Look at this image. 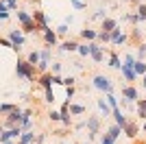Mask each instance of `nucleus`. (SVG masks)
Returning <instances> with one entry per match:
<instances>
[{
  "label": "nucleus",
  "mask_w": 146,
  "mask_h": 144,
  "mask_svg": "<svg viewBox=\"0 0 146 144\" xmlns=\"http://www.w3.org/2000/svg\"><path fill=\"white\" fill-rule=\"evenodd\" d=\"M15 74H18V79L29 81V83L37 81V70H35V66H31L24 57H18V61H15Z\"/></svg>",
  "instance_id": "nucleus-1"
},
{
  "label": "nucleus",
  "mask_w": 146,
  "mask_h": 144,
  "mask_svg": "<svg viewBox=\"0 0 146 144\" xmlns=\"http://www.w3.org/2000/svg\"><path fill=\"white\" fill-rule=\"evenodd\" d=\"M85 127H87V142H94V140L98 138V133H100L103 118H100V116H87Z\"/></svg>",
  "instance_id": "nucleus-2"
},
{
  "label": "nucleus",
  "mask_w": 146,
  "mask_h": 144,
  "mask_svg": "<svg viewBox=\"0 0 146 144\" xmlns=\"http://www.w3.org/2000/svg\"><path fill=\"white\" fill-rule=\"evenodd\" d=\"M92 87L98 90V92H103V94H111V92H113L111 79L105 77V74H94V77H92Z\"/></svg>",
  "instance_id": "nucleus-3"
},
{
  "label": "nucleus",
  "mask_w": 146,
  "mask_h": 144,
  "mask_svg": "<svg viewBox=\"0 0 146 144\" xmlns=\"http://www.w3.org/2000/svg\"><path fill=\"white\" fill-rule=\"evenodd\" d=\"M31 15H33V22L37 24V33H44L46 29H50V18L44 13V9L35 7V9L31 11Z\"/></svg>",
  "instance_id": "nucleus-4"
},
{
  "label": "nucleus",
  "mask_w": 146,
  "mask_h": 144,
  "mask_svg": "<svg viewBox=\"0 0 146 144\" xmlns=\"http://www.w3.org/2000/svg\"><path fill=\"white\" fill-rule=\"evenodd\" d=\"M22 111H24V109L20 107H15L11 111V114H7L5 116V122H2V129H11V127H20V120H22Z\"/></svg>",
  "instance_id": "nucleus-5"
},
{
  "label": "nucleus",
  "mask_w": 146,
  "mask_h": 144,
  "mask_svg": "<svg viewBox=\"0 0 146 144\" xmlns=\"http://www.w3.org/2000/svg\"><path fill=\"white\" fill-rule=\"evenodd\" d=\"M9 39H11L15 53H20V50L24 48V44H26V37H24V33H22V29H13L11 33H9Z\"/></svg>",
  "instance_id": "nucleus-6"
},
{
  "label": "nucleus",
  "mask_w": 146,
  "mask_h": 144,
  "mask_svg": "<svg viewBox=\"0 0 146 144\" xmlns=\"http://www.w3.org/2000/svg\"><path fill=\"white\" fill-rule=\"evenodd\" d=\"M90 57L94 63H103L105 61V46H100L98 42H90Z\"/></svg>",
  "instance_id": "nucleus-7"
},
{
  "label": "nucleus",
  "mask_w": 146,
  "mask_h": 144,
  "mask_svg": "<svg viewBox=\"0 0 146 144\" xmlns=\"http://www.w3.org/2000/svg\"><path fill=\"white\" fill-rule=\"evenodd\" d=\"M111 35V42H109V46H122V44H127V33L120 29V24H118L116 29L109 33Z\"/></svg>",
  "instance_id": "nucleus-8"
},
{
  "label": "nucleus",
  "mask_w": 146,
  "mask_h": 144,
  "mask_svg": "<svg viewBox=\"0 0 146 144\" xmlns=\"http://www.w3.org/2000/svg\"><path fill=\"white\" fill-rule=\"evenodd\" d=\"M122 98H124L127 103H137L140 92H137L135 85H122Z\"/></svg>",
  "instance_id": "nucleus-9"
},
{
  "label": "nucleus",
  "mask_w": 146,
  "mask_h": 144,
  "mask_svg": "<svg viewBox=\"0 0 146 144\" xmlns=\"http://www.w3.org/2000/svg\"><path fill=\"white\" fill-rule=\"evenodd\" d=\"M122 133H124L127 138L135 140V138H137V133H140V122H137V120H129L127 125L122 127Z\"/></svg>",
  "instance_id": "nucleus-10"
},
{
  "label": "nucleus",
  "mask_w": 146,
  "mask_h": 144,
  "mask_svg": "<svg viewBox=\"0 0 146 144\" xmlns=\"http://www.w3.org/2000/svg\"><path fill=\"white\" fill-rule=\"evenodd\" d=\"M42 39L44 44H46V48H52V46H59V37H57V33L52 29H46L42 33Z\"/></svg>",
  "instance_id": "nucleus-11"
},
{
  "label": "nucleus",
  "mask_w": 146,
  "mask_h": 144,
  "mask_svg": "<svg viewBox=\"0 0 146 144\" xmlns=\"http://www.w3.org/2000/svg\"><path fill=\"white\" fill-rule=\"evenodd\" d=\"M81 39L83 42H96L98 39V29H92V26H85V29H81Z\"/></svg>",
  "instance_id": "nucleus-12"
},
{
  "label": "nucleus",
  "mask_w": 146,
  "mask_h": 144,
  "mask_svg": "<svg viewBox=\"0 0 146 144\" xmlns=\"http://www.w3.org/2000/svg\"><path fill=\"white\" fill-rule=\"evenodd\" d=\"M33 109H24L22 111V120H20V129L22 131H31V127H33Z\"/></svg>",
  "instance_id": "nucleus-13"
},
{
  "label": "nucleus",
  "mask_w": 146,
  "mask_h": 144,
  "mask_svg": "<svg viewBox=\"0 0 146 144\" xmlns=\"http://www.w3.org/2000/svg\"><path fill=\"white\" fill-rule=\"evenodd\" d=\"M111 118H113V122H116V125L120 127V129H122V127H124V125L129 122L127 114H124V109H120V107H116L113 111H111Z\"/></svg>",
  "instance_id": "nucleus-14"
},
{
  "label": "nucleus",
  "mask_w": 146,
  "mask_h": 144,
  "mask_svg": "<svg viewBox=\"0 0 146 144\" xmlns=\"http://www.w3.org/2000/svg\"><path fill=\"white\" fill-rule=\"evenodd\" d=\"M120 72H122V77H124V81H129V85H131L135 79H137V74H135L133 66H124V63H122V66H120Z\"/></svg>",
  "instance_id": "nucleus-15"
},
{
  "label": "nucleus",
  "mask_w": 146,
  "mask_h": 144,
  "mask_svg": "<svg viewBox=\"0 0 146 144\" xmlns=\"http://www.w3.org/2000/svg\"><path fill=\"white\" fill-rule=\"evenodd\" d=\"M76 48H79V42H76V39H66V42L59 44L61 53H76Z\"/></svg>",
  "instance_id": "nucleus-16"
},
{
  "label": "nucleus",
  "mask_w": 146,
  "mask_h": 144,
  "mask_svg": "<svg viewBox=\"0 0 146 144\" xmlns=\"http://www.w3.org/2000/svg\"><path fill=\"white\" fill-rule=\"evenodd\" d=\"M96 105H98V111H100V116H105V118H111V107L107 105V101H105V96L96 98Z\"/></svg>",
  "instance_id": "nucleus-17"
},
{
  "label": "nucleus",
  "mask_w": 146,
  "mask_h": 144,
  "mask_svg": "<svg viewBox=\"0 0 146 144\" xmlns=\"http://www.w3.org/2000/svg\"><path fill=\"white\" fill-rule=\"evenodd\" d=\"M107 66H109V68H113V70H120L122 59H120V55H118L116 50H111V53H109V57H107Z\"/></svg>",
  "instance_id": "nucleus-18"
},
{
  "label": "nucleus",
  "mask_w": 146,
  "mask_h": 144,
  "mask_svg": "<svg viewBox=\"0 0 146 144\" xmlns=\"http://www.w3.org/2000/svg\"><path fill=\"white\" fill-rule=\"evenodd\" d=\"M35 83H39L44 87V90H48V87H52V74L50 72H44V74H37V81Z\"/></svg>",
  "instance_id": "nucleus-19"
},
{
  "label": "nucleus",
  "mask_w": 146,
  "mask_h": 144,
  "mask_svg": "<svg viewBox=\"0 0 146 144\" xmlns=\"http://www.w3.org/2000/svg\"><path fill=\"white\" fill-rule=\"evenodd\" d=\"M118 26V20L116 18H105L103 22H100V29L98 31H105V33H111V31Z\"/></svg>",
  "instance_id": "nucleus-20"
},
{
  "label": "nucleus",
  "mask_w": 146,
  "mask_h": 144,
  "mask_svg": "<svg viewBox=\"0 0 146 144\" xmlns=\"http://www.w3.org/2000/svg\"><path fill=\"white\" fill-rule=\"evenodd\" d=\"M15 15H18V22L24 26V24H29V22H33V15H31L29 11H24V9H18L15 11Z\"/></svg>",
  "instance_id": "nucleus-21"
},
{
  "label": "nucleus",
  "mask_w": 146,
  "mask_h": 144,
  "mask_svg": "<svg viewBox=\"0 0 146 144\" xmlns=\"http://www.w3.org/2000/svg\"><path fill=\"white\" fill-rule=\"evenodd\" d=\"M35 131H22V135H20V142L24 144H35Z\"/></svg>",
  "instance_id": "nucleus-22"
},
{
  "label": "nucleus",
  "mask_w": 146,
  "mask_h": 144,
  "mask_svg": "<svg viewBox=\"0 0 146 144\" xmlns=\"http://www.w3.org/2000/svg\"><path fill=\"white\" fill-rule=\"evenodd\" d=\"M105 133H109L111 138H113V140L118 142V138H120V133H122V129L116 125V122H113V125H109V127H107V131H105Z\"/></svg>",
  "instance_id": "nucleus-23"
},
{
  "label": "nucleus",
  "mask_w": 146,
  "mask_h": 144,
  "mask_svg": "<svg viewBox=\"0 0 146 144\" xmlns=\"http://www.w3.org/2000/svg\"><path fill=\"white\" fill-rule=\"evenodd\" d=\"M135 15H137V22H146V2H140V5H137Z\"/></svg>",
  "instance_id": "nucleus-24"
},
{
  "label": "nucleus",
  "mask_w": 146,
  "mask_h": 144,
  "mask_svg": "<svg viewBox=\"0 0 146 144\" xmlns=\"http://www.w3.org/2000/svg\"><path fill=\"white\" fill-rule=\"evenodd\" d=\"M81 114H85V105L70 103V116H81Z\"/></svg>",
  "instance_id": "nucleus-25"
},
{
  "label": "nucleus",
  "mask_w": 146,
  "mask_h": 144,
  "mask_svg": "<svg viewBox=\"0 0 146 144\" xmlns=\"http://www.w3.org/2000/svg\"><path fill=\"white\" fill-rule=\"evenodd\" d=\"M103 96H105V101H107V105L111 107V111H113L116 107H120V101L113 96V92H111V94H103Z\"/></svg>",
  "instance_id": "nucleus-26"
},
{
  "label": "nucleus",
  "mask_w": 146,
  "mask_h": 144,
  "mask_svg": "<svg viewBox=\"0 0 146 144\" xmlns=\"http://www.w3.org/2000/svg\"><path fill=\"white\" fill-rule=\"evenodd\" d=\"M133 70H135V74H137V77H144V74H146V61H137V59H135Z\"/></svg>",
  "instance_id": "nucleus-27"
},
{
  "label": "nucleus",
  "mask_w": 146,
  "mask_h": 144,
  "mask_svg": "<svg viewBox=\"0 0 146 144\" xmlns=\"http://www.w3.org/2000/svg\"><path fill=\"white\" fill-rule=\"evenodd\" d=\"M18 107L15 103H0V116H7V114H11L13 109Z\"/></svg>",
  "instance_id": "nucleus-28"
},
{
  "label": "nucleus",
  "mask_w": 146,
  "mask_h": 144,
  "mask_svg": "<svg viewBox=\"0 0 146 144\" xmlns=\"http://www.w3.org/2000/svg\"><path fill=\"white\" fill-rule=\"evenodd\" d=\"M135 59L137 61H146V44H137V50H135Z\"/></svg>",
  "instance_id": "nucleus-29"
},
{
  "label": "nucleus",
  "mask_w": 146,
  "mask_h": 144,
  "mask_svg": "<svg viewBox=\"0 0 146 144\" xmlns=\"http://www.w3.org/2000/svg\"><path fill=\"white\" fill-rule=\"evenodd\" d=\"M24 59H26V61H29L31 66H37V63H39V50H31V53H29V55H26Z\"/></svg>",
  "instance_id": "nucleus-30"
},
{
  "label": "nucleus",
  "mask_w": 146,
  "mask_h": 144,
  "mask_svg": "<svg viewBox=\"0 0 146 144\" xmlns=\"http://www.w3.org/2000/svg\"><path fill=\"white\" fill-rule=\"evenodd\" d=\"M76 53L81 57H90V44L87 42H79V48H76Z\"/></svg>",
  "instance_id": "nucleus-31"
},
{
  "label": "nucleus",
  "mask_w": 146,
  "mask_h": 144,
  "mask_svg": "<svg viewBox=\"0 0 146 144\" xmlns=\"http://www.w3.org/2000/svg\"><path fill=\"white\" fill-rule=\"evenodd\" d=\"M100 46H105V44H109L111 42V35L109 33H105V31H98V39H96Z\"/></svg>",
  "instance_id": "nucleus-32"
},
{
  "label": "nucleus",
  "mask_w": 146,
  "mask_h": 144,
  "mask_svg": "<svg viewBox=\"0 0 146 144\" xmlns=\"http://www.w3.org/2000/svg\"><path fill=\"white\" fill-rule=\"evenodd\" d=\"M68 31H70V26L61 22L59 26H57V29H55V33H57V37H63V35H68Z\"/></svg>",
  "instance_id": "nucleus-33"
},
{
  "label": "nucleus",
  "mask_w": 146,
  "mask_h": 144,
  "mask_svg": "<svg viewBox=\"0 0 146 144\" xmlns=\"http://www.w3.org/2000/svg\"><path fill=\"white\" fill-rule=\"evenodd\" d=\"M92 18H94V20H100V22H103V20L107 18V9H105V7H100V9H96V13H94Z\"/></svg>",
  "instance_id": "nucleus-34"
},
{
  "label": "nucleus",
  "mask_w": 146,
  "mask_h": 144,
  "mask_svg": "<svg viewBox=\"0 0 146 144\" xmlns=\"http://www.w3.org/2000/svg\"><path fill=\"white\" fill-rule=\"evenodd\" d=\"M44 101L46 103H55V92H52V87L44 90Z\"/></svg>",
  "instance_id": "nucleus-35"
},
{
  "label": "nucleus",
  "mask_w": 146,
  "mask_h": 144,
  "mask_svg": "<svg viewBox=\"0 0 146 144\" xmlns=\"http://www.w3.org/2000/svg\"><path fill=\"white\" fill-rule=\"evenodd\" d=\"M122 63H124V66H133V63H135V55L127 53V55H124V59H122Z\"/></svg>",
  "instance_id": "nucleus-36"
},
{
  "label": "nucleus",
  "mask_w": 146,
  "mask_h": 144,
  "mask_svg": "<svg viewBox=\"0 0 146 144\" xmlns=\"http://www.w3.org/2000/svg\"><path fill=\"white\" fill-rule=\"evenodd\" d=\"M61 66H63V63L52 61V63H50V74H59V72H61Z\"/></svg>",
  "instance_id": "nucleus-37"
},
{
  "label": "nucleus",
  "mask_w": 146,
  "mask_h": 144,
  "mask_svg": "<svg viewBox=\"0 0 146 144\" xmlns=\"http://www.w3.org/2000/svg\"><path fill=\"white\" fill-rule=\"evenodd\" d=\"M74 83H76V77H66L61 81V85H66V87H74Z\"/></svg>",
  "instance_id": "nucleus-38"
},
{
  "label": "nucleus",
  "mask_w": 146,
  "mask_h": 144,
  "mask_svg": "<svg viewBox=\"0 0 146 144\" xmlns=\"http://www.w3.org/2000/svg\"><path fill=\"white\" fill-rule=\"evenodd\" d=\"M100 144H116V140L111 138L109 133H103V135H100Z\"/></svg>",
  "instance_id": "nucleus-39"
},
{
  "label": "nucleus",
  "mask_w": 146,
  "mask_h": 144,
  "mask_svg": "<svg viewBox=\"0 0 146 144\" xmlns=\"http://www.w3.org/2000/svg\"><path fill=\"white\" fill-rule=\"evenodd\" d=\"M74 94H76V87H66V98H68L66 103H72Z\"/></svg>",
  "instance_id": "nucleus-40"
},
{
  "label": "nucleus",
  "mask_w": 146,
  "mask_h": 144,
  "mask_svg": "<svg viewBox=\"0 0 146 144\" xmlns=\"http://www.w3.org/2000/svg\"><path fill=\"white\" fill-rule=\"evenodd\" d=\"M87 2H83V0H72V9H76V11H81V9H85Z\"/></svg>",
  "instance_id": "nucleus-41"
},
{
  "label": "nucleus",
  "mask_w": 146,
  "mask_h": 144,
  "mask_svg": "<svg viewBox=\"0 0 146 144\" xmlns=\"http://www.w3.org/2000/svg\"><path fill=\"white\" fill-rule=\"evenodd\" d=\"M7 7H9V11H18V0H2Z\"/></svg>",
  "instance_id": "nucleus-42"
},
{
  "label": "nucleus",
  "mask_w": 146,
  "mask_h": 144,
  "mask_svg": "<svg viewBox=\"0 0 146 144\" xmlns=\"http://www.w3.org/2000/svg\"><path fill=\"white\" fill-rule=\"evenodd\" d=\"M48 118L52 120V122H61V114H59V111H55V109H50V114H48Z\"/></svg>",
  "instance_id": "nucleus-43"
},
{
  "label": "nucleus",
  "mask_w": 146,
  "mask_h": 144,
  "mask_svg": "<svg viewBox=\"0 0 146 144\" xmlns=\"http://www.w3.org/2000/svg\"><path fill=\"white\" fill-rule=\"evenodd\" d=\"M124 20H127V22H133V24H140V22H137V15H135V13H124Z\"/></svg>",
  "instance_id": "nucleus-44"
},
{
  "label": "nucleus",
  "mask_w": 146,
  "mask_h": 144,
  "mask_svg": "<svg viewBox=\"0 0 146 144\" xmlns=\"http://www.w3.org/2000/svg\"><path fill=\"white\" fill-rule=\"evenodd\" d=\"M0 46H7V48H11V50H13V44H11L9 37H0Z\"/></svg>",
  "instance_id": "nucleus-45"
},
{
  "label": "nucleus",
  "mask_w": 146,
  "mask_h": 144,
  "mask_svg": "<svg viewBox=\"0 0 146 144\" xmlns=\"http://www.w3.org/2000/svg\"><path fill=\"white\" fill-rule=\"evenodd\" d=\"M135 116H137V122H140V120L144 122V120H146V111H144V109H137V111H135Z\"/></svg>",
  "instance_id": "nucleus-46"
},
{
  "label": "nucleus",
  "mask_w": 146,
  "mask_h": 144,
  "mask_svg": "<svg viewBox=\"0 0 146 144\" xmlns=\"http://www.w3.org/2000/svg\"><path fill=\"white\" fill-rule=\"evenodd\" d=\"M61 81H63L61 74H52V85H61Z\"/></svg>",
  "instance_id": "nucleus-47"
},
{
  "label": "nucleus",
  "mask_w": 146,
  "mask_h": 144,
  "mask_svg": "<svg viewBox=\"0 0 146 144\" xmlns=\"http://www.w3.org/2000/svg\"><path fill=\"white\" fill-rule=\"evenodd\" d=\"M135 105H137V109H144V111H146V98H137Z\"/></svg>",
  "instance_id": "nucleus-48"
},
{
  "label": "nucleus",
  "mask_w": 146,
  "mask_h": 144,
  "mask_svg": "<svg viewBox=\"0 0 146 144\" xmlns=\"http://www.w3.org/2000/svg\"><path fill=\"white\" fill-rule=\"evenodd\" d=\"M9 15H11L9 11H0V22H5V20H9Z\"/></svg>",
  "instance_id": "nucleus-49"
},
{
  "label": "nucleus",
  "mask_w": 146,
  "mask_h": 144,
  "mask_svg": "<svg viewBox=\"0 0 146 144\" xmlns=\"http://www.w3.org/2000/svg\"><path fill=\"white\" fill-rule=\"evenodd\" d=\"M133 39H142V33L137 29H133Z\"/></svg>",
  "instance_id": "nucleus-50"
},
{
  "label": "nucleus",
  "mask_w": 146,
  "mask_h": 144,
  "mask_svg": "<svg viewBox=\"0 0 146 144\" xmlns=\"http://www.w3.org/2000/svg\"><path fill=\"white\" fill-rule=\"evenodd\" d=\"M72 22H74V18H72V15H68V18L63 20V24H68V26H70V24H72Z\"/></svg>",
  "instance_id": "nucleus-51"
},
{
  "label": "nucleus",
  "mask_w": 146,
  "mask_h": 144,
  "mask_svg": "<svg viewBox=\"0 0 146 144\" xmlns=\"http://www.w3.org/2000/svg\"><path fill=\"white\" fill-rule=\"evenodd\" d=\"M0 11H9V7H7L5 2H2V0H0ZM9 13H11V11H9Z\"/></svg>",
  "instance_id": "nucleus-52"
},
{
  "label": "nucleus",
  "mask_w": 146,
  "mask_h": 144,
  "mask_svg": "<svg viewBox=\"0 0 146 144\" xmlns=\"http://www.w3.org/2000/svg\"><path fill=\"white\" fill-rule=\"evenodd\" d=\"M142 87H144V90H146V74H144V77H142Z\"/></svg>",
  "instance_id": "nucleus-53"
},
{
  "label": "nucleus",
  "mask_w": 146,
  "mask_h": 144,
  "mask_svg": "<svg viewBox=\"0 0 146 144\" xmlns=\"http://www.w3.org/2000/svg\"><path fill=\"white\" fill-rule=\"evenodd\" d=\"M26 2H33V5H39V2H42V0H26Z\"/></svg>",
  "instance_id": "nucleus-54"
},
{
  "label": "nucleus",
  "mask_w": 146,
  "mask_h": 144,
  "mask_svg": "<svg viewBox=\"0 0 146 144\" xmlns=\"http://www.w3.org/2000/svg\"><path fill=\"white\" fill-rule=\"evenodd\" d=\"M142 131L146 133V120H144V122H142Z\"/></svg>",
  "instance_id": "nucleus-55"
},
{
  "label": "nucleus",
  "mask_w": 146,
  "mask_h": 144,
  "mask_svg": "<svg viewBox=\"0 0 146 144\" xmlns=\"http://www.w3.org/2000/svg\"><path fill=\"white\" fill-rule=\"evenodd\" d=\"M0 144H15V142H13V140H9V142H0Z\"/></svg>",
  "instance_id": "nucleus-56"
},
{
  "label": "nucleus",
  "mask_w": 146,
  "mask_h": 144,
  "mask_svg": "<svg viewBox=\"0 0 146 144\" xmlns=\"http://www.w3.org/2000/svg\"><path fill=\"white\" fill-rule=\"evenodd\" d=\"M2 131H5V129H2V125H0V133H2Z\"/></svg>",
  "instance_id": "nucleus-57"
},
{
  "label": "nucleus",
  "mask_w": 146,
  "mask_h": 144,
  "mask_svg": "<svg viewBox=\"0 0 146 144\" xmlns=\"http://www.w3.org/2000/svg\"><path fill=\"white\" fill-rule=\"evenodd\" d=\"M15 144H24V142H20V140H18V142H15Z\"/></svg>",
  "instance_id": "nucleus-58"
},
{
  "label": "nucleus",
  "mask_w": 146,
  "mask_h": 144,
  "mask_svg": "<svg viewBox=\"0 0 146 144\" xmlns=\"http://www.w3.org/2000/svg\"><path fill=\"white\" fill-rule=\"evenodd\" d=\"M81 144H90V142H81Z\"/></svg>",
  "instance_id": "nucleus-59"
},
{
  "label": "nucleus",
  "mask_w": 146,
  "mask_h": 144,
  "mask_svg": "<svg viewBox=\"0 0 146 144\" xmlns=\"http://www.w3.org/2000/svg\"><path fill=\"white\" fill-rule=\"evenodd\" d=\"M70 2H72V0H70ZM83 2H87V0H83Z\"/></svg>",
  "instance_id": "nucleus-60"
},
{
  "label": "nucleus",
  "mask_w": 146,
  "mask_h": 144,
  "mask_svg": "<svg viewBox=\"0 0 146 144\" xmlns=\"http://www.w3.org/2000/svg\"><path fill=\"white\" fill-rule=\"evenodd\" d=\"M74 144H81V142H74Z\"/></svg>",
  "instance_id": "nucleus-61"
},
{
  "label": "nucleus",
  "mask_w": 146,
  "mask_h": 144,
  "mask_svg": "<svg viewBox=\"0 0 146 144\" xmlns=\"http://www.w3.org/2000/svg\"><path fill=\"white\" fill-rule=\"evenodd\" d=\"M116 144H118V142H116Z\"/></svg>",
  "instance_id": "nucleus-62"
}]
</instances>
